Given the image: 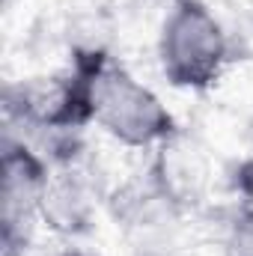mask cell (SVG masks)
<instances>
[{"label": "cell", "mask_w": 253, "mask_h": 256, "mask_svg": "<svg viewBox=\"0 0 253 256\" xmlns=\"http://www.w3.org/2000/svg\"><path fill=\"white\" fill-rule=\"evenodd\" d=\"M90 114L92 122L128 149H158L179 126L167 104L137 80L108 51L92 48L90 74Z\"/></svg>", "instance_id": "1"}, {"label": "cell", "mask_w": 253, "mask_h": 256, "mask_svg": "<svg viewBox=\"0 0 253 256\" xmlns=\"http://www.w3.org/2000/svg\"><path fill=\"white\" fill-rule=\"evenodd\" d=\"M230 63V36L206 0H170L158 27V66L170 86L206 92Z\"/></svg>", "instance_id": "2"}, {"label": "cell", "mask_w": 253, "mask_h": 256, "mask_svg": "<svg viewBox=\"0 0 253 256\" xmlns=\"http://www.w3.org/2000/svg\"><path fill=\"white\" fill-rule=\"evenodd\" d=\"M0 173V248L3 256H24L42 220L51 161L27 140L6 131Z\"/></svg>", "instance_id": "3"}, {"label": "cell", "mask_w": 253, "mask_h": 256, "mask_svg": "<svg viewBox=\"0 0 253 256\" xmlns=\"http://www.w3.org/2000/svg\"><path fill=\"white\" fill-rule=\"evenodd\" d=\"M72 158L63 164H51V182L42 202V220L60 236H84L92 226L96 214V188L90 185V173Z\"/></svg>", "instance_id": "4"}, {"label": "cell", "mask_w": 253, "mask_h": 256, "mask_svg": "<svg viewBox=\"0 0 253 256\" xmlns=\"http://www.w3.org/2000/svg\"><path fill=\"white\" fill-rule=\"evenodd\" d=\"M152 152L155 155H152V164H149L146 176L155 182V188L176 208H182L188 214L194 206L202 202L206 182H208L202 155L182 137V131H176L170 140H164Z\"/></svg>", "instance_id": "5"}, {"label": "cell", "mask_w": 253, "mask_h": 256, "mask_svg": "<svg viewBox=\"0 0 253 256\" xmlns=\"http://www.w3.org/2000/svg\"><path fill=\"white\" fill-rule=\"evenodd\" d=\"M226 256H253V206H242L230 224Z\"/></svg>", "instance_id": "6"}, {"label": "cell", "mask_w": 253, "mask_h": 256, "mask_svg": "<svg viewBox=\"0 0 253 256\" xmlns=\"http://www.w3.org/2000/svg\"><path fill=\"white\" fill-rule=\"evenodd\" d=\"M57 256H98V254H92V250H84V248H66L63 254H57Z\"/></svg>", "instance_id": "7"}]
</instances>
